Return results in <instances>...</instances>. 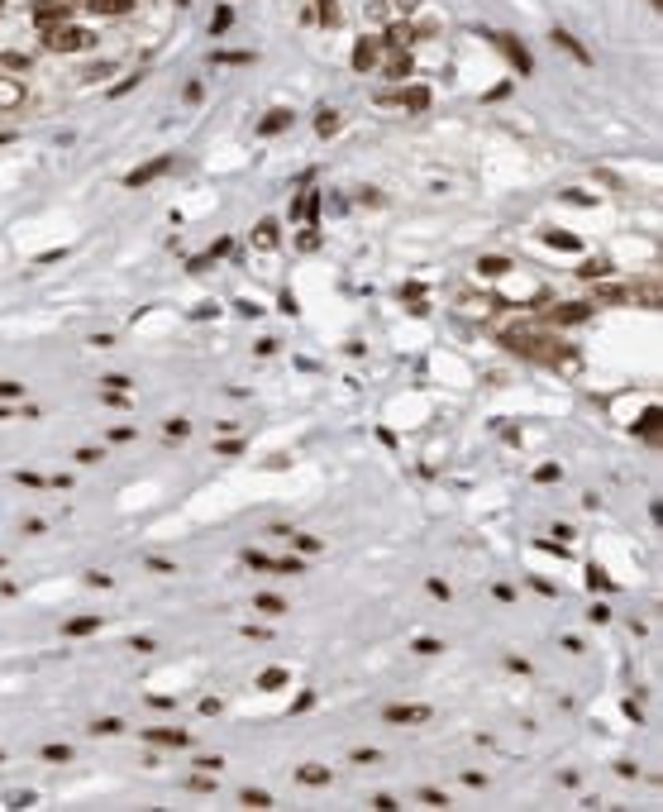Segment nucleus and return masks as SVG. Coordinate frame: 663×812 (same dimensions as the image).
<instances>
[{"label":"nucleus","mask_w":663,"mask_h":812,"mask_svg":"<svg viewBox=\"0 0 663 812\" xmlns=\"http://www.w3.org/2000/svg\"><path fill=\"white\" fill-rule=\"evenodd\" d=\"M501 344L520 358H534V363H549V368H578L573 349L554 340V335H539V330H501Z\"/></svg>","instance_id":"obj_1"},{"label":"nucleus","mask_w":663,"mask_h":812,"mask_svg":"<svg viewBox=\"0 0 663 812\" xmlns=\"http://www.w3.org/2000/svg\"><path fill=\"white\" fill-rule=\"evenodd\" d=\"M43 43H48V53H86V48L96 43V34H91V29H77V24H53L43 34Z\"/></svg>","instance_id":"obj_2"},{"label":"nucleus","mask_w":663,"mask_h":812,"mask_svg":"<svg viewBox=\"0 0 663 812\" xmlns=\"http://www.w3.org/2000/svg\"><path fill=\"white\" fill-rule=\"evenodd\" d=\"M492 43H497V48L506 53V62H511V67H515L520 77H530V72H534V57H530V48H525V43H520L515 34H492Z\"/></svg>","instance_id":"obj_3"},{"label":"nucleus","mask_w":663,"mask_h":812,"mask_svg":"<svg viewBox=\"0 0 663 812\" xmlns=\"http://www.w3.org/2000/svg\"><path fill=\"white\" fill-rule=\"evenodd\" d=\"M172 167H177V158H172V153H158V158H153V162H143V167H134L129 177H124V187H143V182H158L162 172H172Z\"/></svg>","instance_id":"obj_4"},{"label":"nucleus","mask_w":663,"mask_h":812,"mask_svg":"<svg viewBox=\"0 0 663 812\" xmlns=\"http://www.w3.org/2000/svg\"><path fill=\"white\" fill-rule=\"evenodd\" d=\"M382 106H406V110H429V91L425 86H406V91H382Z\"/></svg>","instance_id":"obj_5"},{"label":"nucleus","mask_w":663,"mask_h":812,"mask_svg":"<svg viewBox=\"0 0 663 812\" xmlns=\"http://www.w3.org/2000/svg\"><path fill=\"white\" fill-rule=\"evenodd\" d=\"M392 727H420V722H429V707L425 703H397V707H387L382 712Z\"/></svg>","instance_id":"obj_6"},{"label":"nucleus","mask_w":663,"mask_h":812,"mask_svg":"<svg viewBox=\"0 0 663 812\" xmlns=\"http://www.w3.org/2000/svg\"><path fill=\"white\" fill-rule=\"evenodd\" d=\"M382 72H387L392 81H411V77H415V57H411V48H392L387 62H382Z\"/></svg>","instance_id":"obj_7"},{"label":"nucleus","mask_w":663,"mask_h":812,"mask_svg":"<svg viewBox=\"0 0 663 812\" xmlns=\"http://www.w3.org/2000/svg\"><path fill=\"white\" fill-rule=\"evenodd\" d=\"M587 316H592V301H568V306H554V311H549L554 325H583Z\"/></svg>","instance_id":"obj_8"},{"label":"nucleus","mask_w":663,"mask_h":812,"mask_svg":"<svg viewBox=\"0 0 663 812\" xmlns=\"http://www.w3.org/2000/svg\"><path fill=\"white\" fill-rule=\"evenodd\" d=\"M67 10H72V0H43V5L34 10V20H38L43 29H53V24H62V20H67Z\"/></svg>","instance_id":"obj_9"},{"label":"nucleus","mask_w":663,"mask_h":812,"mask_svg":"<svg viewBox=\"0 0 663 812\" xmlns=\"http://www.w3.org/2000/svg\"><path fill=\"white\" fill-rule=\"evenodd\" d=\"M143 736H148L153 746H177V750H186V746H191V736H186L182 727H148Z\"/></svg>","instance_id":"obj_10"},{"label":"nucleus","mask_w":663,"mask_h":812,"mask_svg":"<svg viewBox=\"0 0 663 812\" xmlns=\"http://www.w3.org/2000/svg\"><path fill=\"white\" fill-rule=\"evenodd\" d=\"M372 62H382V43H377V38H358V48H353V67L368 72Z\"/></svg>","instance_id":"obj_11"},{"label":"nucleus","mask_w":663,"mask_h":812,"mask_svg":"<svg viewBox=\"0 0 663 812\" xmlns=\"http://www.w3.org/2000/svg\"><path fill=\"white\" fill-rule=\"evenodd\" d=\"M24 106V81L20 77H0V110Z\"/></svg>","instance_id":"obj_12"},{"label":"nucleus","mask_w":663,"mask_h":812,"mask_svg":"<svg viewBox=\"0 0 663 812\" xmlns=\"http://www.w3.org/2000/svg\"><path fill=\"white\" fill-rule=\"evenodd\" d=\"M387 43H392V48H415V43H420V29L415 24H392Z\"/></svg>","instance_id":"obj_13"},{"label":"nucleus","mask_w":663,"mask_h":812,"mask_svg":"<svg viewBox=\"0 0 663 812\" xmlns=\"http://www.w3.org/2000/svg\"><path fill=\"white\" fill-rule=\"evenodd\" d=\"M554 43H558V48H563V53H573V57H578V62H583V67H587V62H592V53H587V48H583V43H578V38H573V34H568V29H554Z\"/></svg>","instance_id":"obj_14"},{"label":"nucleus","mask_w":663,"mask_h":812,"mask_svg":"<svg viewBox=\"0 0 663 812\" xmlns=\"http://www.w3.org/2000/svg\"><path fill=\"white\" fill-rule=\"evenodd\" d=\"M292 125V110H267L263 120H258V134H282Z\"/></svg>","instance_id":"obj_15"},{"label":"nucleus","mask_w":663,"mask_h":812,"mask_svg":"<svg viewBox=\"0 0 663 812\" xmlns=\"http://www.w3.org/2000/svg\"><path fill=\"white\" fill-rule=\"evenodd\" d=\"M91 15H129L134 10V0H81Z\"/></svg>","instance_id":"obj_16"},{"label":"nucleus","mask_w":663,"mask_h":812,"mask_svg":"<svg viewBox=\"0 0 663 812\" xmlns=\"http://www.w3.org/2000/svg\"><path fill=\"white\" fill-rule=\"evenodd\" d=\"M478 272H482V277H501V272H511V258H501V253H482Z\"/></svg>","instance_id":"obj_17"},{"label":"nucleus","mask_w":663,"mask_h":812,"mask_svg":"<svg viewBox=\"0 0 663 812\" xmlns=\"http://www.w3.org/2000/svg\"><path fill=\"white\" fill-rule=\"evenodd\" d=\"M635 301H644L649 311H659L663 306V292H659V282H635V292H630Z\"/></svg>","instance_id":"obj_18"},{"label":"nucleus","mask_w":663,"mask_h":812,"mask_svg":"<svg viewBox=\"0 0 663 812\" xmlns=\"http://www.w3.org/2000/svg\"><path fill=\"white\" fill-rule=\"evenodd\" d=\"M296 779L320 788V784H329V769H325V764H296Z\"/></svg>","instance_id":"obj_19"},{"label":"nucleus","mask_w":663,"mask_h":812,"mask_svg":"<svg viewBox=\"0 0 663 812\" xmlns=\"http://www.w3.org/2000/svg\"><path fill=\"white\" fill-rule=\"evenodd\" d=\"M277 239H282V234H277V220H258L253 244H258V248H277Z\"/></svg>","instance_id":"obj_20"},{"label":"nucleus","mask_w":663,"mask_h":812,"mask_svg":"<svg viewBox=\"0 0 663 812\" xmlns=\"http://www.w3.org/2000/svg\"><path fill=\"white\" fill-rule=\"evenodd\" d=\"M315 20L325 29H334L339 24V0H315Z\"/></svg>","instance_id":"obj_21"},{"label":"nucleus","mask_w":663,"mask_h":812,"mask_svg":"<svg viewBox=\"0 0 663 812\" xmlns=\"http://www.w3.org/2000/svg\"><path fill=\"white\" fill-rule=\"evenodd\" d=\"M239 803H243V808H258V812H263V808H272V793H263V788H243Z\"/></svg>","instance_id":"obj_22"},{"label":"nucleus","mask_w":663,"mask_h":812,"mask_svg":"<svg viewBox=\"0 0 663 812\" xmlns=\"http://www.w3.org/2000/svg\"><path fill=\"white\" fill-rule=\"evenodd\" d=\"M91 631H101V617H72L67 622V636H91Z\"/></svg>","instance_id":"obj_23"},{"label":"nucleus","mask_w":663,"mask_h":812,"mask_svg":"<svg viewBox=\"0 0 663 812\" xmlns=\"http://www.w3.org/2000/svg\"><path fill=\"white\" fill-rule=\"evenodd\" d=\"M578 272H583V277H592V282H601V277H611V263H606V258H587Z\"/></svg>","instance_id":"obj_24"},{"label":"nucleus","mask_w":663,"mask_h":812,"mask_svg":"<svg viewBox=\"0 0 663 812\" xmlns=\"http://www.w3.org/2000/svg\"><path fill=\"white\" fill-rule=\"evenodd\" d=\"M625 297H630L625 287H597V301H592V306H615V301H625Z\"/></svg>","instance_id":"obj_25"},{"label":"nucleus","mask_w":663,"mask_h":812,"mask_svg":"<svg viewBox=\"0 0 663 812\" xmlns=\"http://www.w3.org/2000/svg\"><path fill=\"white\" fill-rule=\"evenodd\" d=\"M334 130H339V115H334V110H320V120H315V134H320V139H329Z\"/></svg>","instance_id":"obj_26"},{"label":"nucleus","mask_w":663,"mask_h":812,"mask_svg":"<svg viewBox=\"0 0 663 812\" xmlns=\"http://www.w3.org/2000/svg\"><path fill=\"white\" fill-rule=\"evenodd\" d=\"M544 244H549V248H578V234H563V230H549V234H544Z\"/></svg>","instance_id":"obj_27"},{"label":"nucleus","mask_w":663,"mask_h":812,"mask_svg":"<svg viewBox=\"0 0 663 812\" xmlns=\"http://www.w3.org/2000/svg\"><path fill=\"white\" fill-rule=\"evenodd\" d=\"M258 612H267V617H282V612H287V602H282V597H272V593H263V597H258Z\"/></svg>","instance_id":"obj_28"},{"label":"nucleus","mask_w":663,"mask_h":812,"mask_svg":"<svg viewBox=\"0 0 663 812\" xmlns=\"http://www.w3.org/2000/svg\"><path fill=\"white\" fill-rule=\"evenodd\" d=\"M229 24H234V10H229V5H220V10L211 15V29H215V34H224Z\"/></svg>","instance_id":"obj_29"},{"label":"nucleus","mask_w":663,"mask_h":812,"mask_svg":"<svg viewBox=\"0 0 663 812\" xmlns=\"http://www.w3.org/2000/svg\"><path fill=\"white\" fill-rule=\"evenodd\" d=\"M639 430H644V440H659V406L644 411V426H639Z\"/></svg>","instance_id":"obj_30"},{"label":"nucleus","mask_w":663,"mask_h":812,"mask_svg":"<svg viewBox=\"0 0 663 812\" xmlns=\"http://www.w3.org/2000/svg\"><path fill=\"white\" fill-rule=\"evenodd\" d=\"M0 67H10V72H29V57L24 53H0Z\"/></svg>","instance_id":"obj_31"},{"label":"nucleus","mask_w":663,"mask_h":812,"mask_svg":"<svg viewBox=\"0 0 663 812\" xmlns=\"http://www.w3.org/2000/svg\"><path fill=\"white\" fill-rule=\"evenodd\" d=\"M43 760H53V764H67V760H72V746H43Z\"/></svg>","instance_id":"obj_32"},{"label":"nucleus","mask_w":663,"mask_h":812,"mask_svg":"<svg viewBox=\"0 0 663 812\" xmlns=\"http://www.w3.org/2000/svg\"><path fill=\"white\" fill-rule=\"evenodd\" d=\"M420 803L425 808H449V798H444L439 788H420Z\"/></svg>","instance_id":"obj_33"},{"label":"nucleus","mask_w":663,"mask_h":812,"mask_svg":"<svg viewBox=\"0 0 663 812\" xmlns=\"http://www.w3.org/2000/svg\"><path fill=\"white\" fill-rule=\"evenodd\" d=\"M215 62H224V67H248L253 53H215Z\"/></svg>","instance_id":"obj_34"},{"label":"nucleus","mask_w":663,"mask_h":812,"mask_svg":"<svg viewBox=\"0 0 663 812\" xmlns=\"http://www.w3.org/2000/svg\"><path fill=\"white\" fill-rule=\"evenodd\" d=\"M287 683V669H267L263 678H258V688H282Z\"/></svg>","instance_id":"obj_35"},{"label":"nucleus","mask_w":663,"mask_h":812,"mask_svg":"<svg viewBox=\"0 0 663 812\" xmlns=\"http://www.w3.org/2000/svg\"><path fill=\"white\" fill-rule=\"evenodd\" d=\"M272 573H306L301 559H272Z\"/></svg>","instance_id":"obj_36"},{"label":"nucleus","mask_w":663,"mask_h":812,"mask_svg":"<svg viewBox=\"0 0 663 812\" xmlns=\"http://www.w3.org/2000/svg\"><path fill=\"white\" fill-rule=\"evenodd\" d=\"M287 540H292L296 550H311V554L320 550V536H292V531H287Z\"/></svg>","instance_id":"obj_37"},{"label":"nucleus","mask_w":663,"mask_h":812,"mask_svg":"<svg viewBox=\"0 0 663 812\" xmlns=\"http://www.w3.org/2000/svg\"><path fill=\"white\" fill-rule=\"evenodd\" d=\"M411 650H415V654H439V650H444V645H439V640H434V636H420V640H415V645H411Z\"/></svg>","instance_id":"obj_38"},{"label":"nucleus","mask_w":663,"mask_h":812,"mask_svg":"<svg viewBox=\"0 0 663 812\" xmlns=\"http://www.w3.org/2000/svg\"><path fill=\"white\" fill-rule=\"evenodd\" d=\"M34 803H38L34 793H10V798H5V808H15V812H20V808H34Z\"/></svg>","instance_id":"obj_39"},{"label":"nucleus","mask_w":663,"mask_h":812,"mask_svg":"<svg viewBox=\"0 0 663 812\" xmlns=\"http://www.w3.org/2000/svg\"><path fill=\"white\" fill-rule=\"evenodd\" d=\"M129 387H134V382L124 378V373H110V378H106V392H129Z\"/></svg>","instance_id":"obj_40"},{"label":"nucleus","mask_w":663,"mask_h":812,"mask_svg":"<svg viewBox=\"0 0 663 812\" xmlns=\"http://www.w3.org/2000/svg\"><path fill=\"white\" fill-rule=\"evenodd\" d=\"M554 478H558V463H539L534 468V483H554Z\"/></svg>","instance_id":"obj_41"},{"label":"nucleus","mask_w":663,"mask_h":812,"mask_svg":"<svg viewBox=\"0 0 663 812\" xmlns=\"http://www.w3.org/2000/svg\"><path fill=\"white\" fill-rule=\"evenodd\" d=\"M587 588H611V578H606V573H601L597 564H592V568H587Z\"/></svg>","instance_id":"obj_42"},{"label":"nucleus","mask_w":663,"mask_h":812,"mask_svg":"<svg viewBox=\"0 0 663 812\" xmlns=\"http://www.w3.org/2000/svg\"><path fill=\"white\" fill-rule=\"evenodd\" d=\"M96 736H115V731H124V722H115V717H106V722H96Z\"/></svg>","instance_id":"obj_43"},{"label":"nucleus","mask_w":663,"mask_h":812,"mask_svg":"<svg viewBox=\"0 0 663 812\" xmlns=\"http://www.w3.org/2000/svg\"><path fill=\"white\" fill-rule=\"evenodd\" d=\"M372 808H377V812H397L401 803L392 798V793H377V798H372Z\"/></svg>","instance_id":"obj_44"},{"label":"nucleus","mask_w":663,"mask_h":812,"mask_svg":"<svg viewBox=\"0 0 663 812\" xmlns=\"http://www.w3.org/2000/svg\"><path fill=\"white\" fill-rule=\"evenodd\" d=\"M196 769H206V774H220V769H224V760H215V755H201V760H196Z\"/></svg>","instance_id":"obj_45"},{"label":"nucleus","mask_w":663,"mask_h":812,"mask_svg":"<svg viewBox=\"0 0 663 812\" xmlns=\"http://www.w3.org/2000/svg\"><path fill=\"white\" fill-rule=\"evenodd\" d=\"M587 617H592V622H597V626H606V622H611V607H606V602H597V607H592V612H587Z\"/></svg>","instance_id":"obj_46"},{"label":"nucleus","mask_w":663,"mask_h":812,"mask_svg":"<svg viewBox=\"0 0 663 812\" xmlns=\"http://www.w3.org/2000/svg\"><path fill=\"white\" fill-rule=\"evenodd\" d=\"M15 397H20V382H5V378H0V402H15Z\"/></svg>","instance_id":"obj_47"},{"label":"nucleus","mask_w":663,"mask_h":812,"mask_svg":"<svg viewBox=\"0 0 663 812\" xmlns=\"http://www.w3.org/2000/svg\"><path fill=\"white\" fill-rule=\"evenodd\" d=\"M138 77H143V72H134V77H124L120 86H115V91H110V96H124V91H134V86H138Z\"/></svg>","instance_id":"obj_48"},{"label":"nucleus","mask_w":663,"mask_h":812,"mask_svg":"<svg viewBox=\"0 0 663 812\" xmlns=\"http://www.w3.org/2000/svg\"><path fill=\"white\" fill-rule=\"evenodd\" d=\"M186 430H191V426H186L182 416H177V421H167V435H172V440H177V435H182V440H186Z\"/></svg>","instance_id":"obj_49"},{"label":"nucleus","mask_w":663,"mask_h":812,"mask_svg":"<svg viewBox=\"0 0 663 812\" xmlns=\"http://www.w3.org/2000/svg\"><path fill=\"white\" fill-rule=\"evenodd\" d=\"M77 463H86V468H91V463H101V449H77Z\"/></svg>","instance_id":"obj_50"},{"label":"nucleus","mask_w":663,"mask_h":812,"mask_svg":"<svg viewBox=\"0 0 663 812\" xmlns=\"http://www.w3.org/2000/svg\"><path fill=\"white\" fill-rule=\"evenodd\" d=\"M15 478H20V483H29V487H43V478H38V473H29V468H20Z\"/></svg>","instance_id":"obj_51"},{"label":"nucleus","mask_w":663,"mask_h":812,"mask_svg":"<svg viewBox=\"0 0 663 812\" xmlns=\"http://www.w3.org/2000/svg\"><path fill=\"white\" fill-rule=\"evenodd\" d=\"M415 5H420V0H397V10H415Z\"/></svg>","instance_id":"obj_52"},{"label":"nucleus","mask_w":663,"mask_h":812,"mask_svg":"<svg viewBox=\"0 0 663 812\" xmlns=\"http://www.w3.org/2000/svg\"><path fill=\"white\" fill-rule=\"evenodd\" d=\"M0 144H15V134H0Z\"/></svg>","instance_id":"obj_53"},{"label":"nucleus","mask_w":663,"mask_h":812,"mask_svg":"<svg viewBox=\"0 0 663 812\" xmlns=\"http://www.w3.org/2000/svg\"><path fill=\"white\" fill-rule=\"evenodd\" d=\"M5 416H10V411H5V406H0V421H5Z\"/></svg>","instance_id":"obj_54"},{"label":"nucleus","mask_w":663,"mask_h":812,"mask_svg":"<svg viewBox=\"0 0 663 812\" xmlns=\"http://www.w3.org/2000/svg\"><path fill=\"white\" fill-rule=\"evenodd\" d=\"M177 5H191V0H177Z\"/></svg>","instance_id":"obj_55"},{"label":"nucleus","mask_w":663,"mask_h":812,"mask_svg":"<svg viewBox=\"0 0 663 812\" xmlns=\"http://www.w3.org/2000/svg\"><path fill=\"white\" fill-rule=\"evenodd\" d=\"M0 764H5V750H0Z\"/></svg>","instance_id":"obj_56"},{"label":"nucleus","mask_w":663,"mask_h":812,"mask_svg":"<svg viewBox=\"0 0 663 812\" xmlns=\"http://www.w3.org/2000/svg\"><path fill=\"white\" fill-rule=\"evenodd\" d=\"M0 568H5V559H0Z\"/></svg>","instance_id":"obj_57"}]
</instances>
